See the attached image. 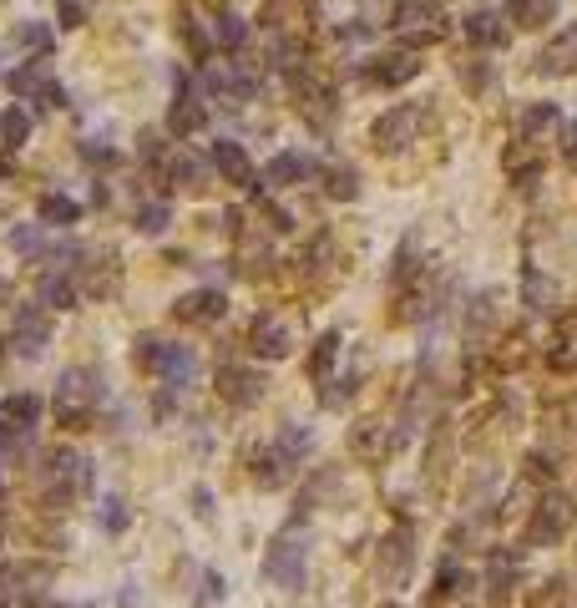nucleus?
I'll return each mask as SVG.
<instances>
[{"instance_id":"15","label":"nucleus","mask_w":577,"mask_h":608,"mask_svg":"<svg viewBox=\"0 0 577 608\" xmlns=\"http://www.w3.org/2000/svg\"><path fill=\"white\" fill-rule=\"evenodd\" d=\"M249 345H254V355L284 360V355L294 350V335H289V325H284L279 315H259V320H254V330H249Z\"/></svg>"},{"instance_id":"33","label":"nucleus","mask_w":577,"mask_h":608,"mask_svg":"<svg viewBox=\"0 0 577 608\" xmlns=\"http://www.w3.org/2000/svg\"><path fill=\"white\" fill-rule=\"evenodd\" d=\"M400 6H405V0H365V6H360V21H365L370 31H375V26H395Z\"/></svg>"},{"instance_id":"30","label":"nucleus","mask_w":577,"mask_h":608,"mask_svg":"<svg viewBox=\"0 0 577 608\" xmlns=\"http://www.w3.org/2000/svg\"><path fill=\"white\" fill-rule=\"evenodd\" d=\"M16 46L31 51V56L41 61V56H51V31H46L41 21H21V26H16Z\"/></svg>"},{"instance_id":"38","label":"nucleus","mask_w":577,"mask_h":608,"mask_svg":"<svg viewBox=\"0 0 577 608\" xmlns=\"http://www.w3.org/2000/svg\"><path fill=\"white\" fill-rule=\"evenodd\" d=\"M522 284H527V304H532V310H552V284L527 264V274H522Z\"/></svg>"},{"instance_id":"7","label":"nucleus","mask_w":577,"mask_h":608,"mask_svg":"<svg viewBox=\"0 0 577 608\" xmlns=\"http://www.w3.org/2000/svg\"><path fill=\"white\" fill-rule=\"evenodd\" d=\"M11 92H16L21 102H36V107H66V92L56 87L46 56H41V61H26L21 71H11Z\"/></svg>"},{"instance_id":"20","label":"nucleus","mask_w":577,"mask_h":608,"mask_svg":"<svg viewBox=\"0 0 577 608\" xmlns=\"http://www.w3.org/2000/svg\"><path fill=\"white\" fill-rule=\"evenodd\" d=\"M36 299L46 304V310H71L76 304V279H66V269H56V274H46L36 284Z\"/></svg>"},{"instance_id":"31","label":"nucleus","mask_w":577,"mask_h":608,"mask_svg":"<svg viewBox=\"0 0 577 608\" xmlns=\"http://www.w3.org/2000/svg\"><path fill=\"white\" fill-rule=\"evenodd\" d=\"M26 137H31V117L21 107H11L6 117H0V142H6V147H26Z\"/></svg>"},{"instance_id":"45","label":"nucleus","mask_w":577,"mask_h":608,"mask_svg":"<svg viewBox=\"0 0 577 608\" xmlns=\"http://www.w3.org/2000/svg\"><path fill=\"white\" fill-rule=\"evenodd\" d=\"M218 593H223V578H218V573H208V578H203V603H213Z\"/></svg>"},{"instance_id":"12","label":"nucleus","mask_w":577,"mask_h":608,"mask_svg":"<svg viewBox=\"0 0 577 608\" xmlns=\"http://www.w3.org/2000/svg\"><path fill=\"white\" fill-rule=\"evenodd\" d=\"M213 168L233 183V188H259V168L249 163V152H243V142H213Z\"/></svg>"},{"instance_id":"39","label":"nucleus","mask_w":577,"mask_h":608,"mask_svg":"<svg viewBox=\"0 0 577 608\" xmlns=\"http://www.w3.org/2000/svg\"><path fill=\"white\" fill-rule=\"evenodd\" d=\"M11 249H16V254H31V259H41V254H46V249H41V223L11 228Z\"/></svg>"},{"instance_id":"37","label":"nucleus","mask_w":577,"mask_h":608,"mask_svg":"<svg viewBox=\"0 0 577 608\" xmlns=\"http://www.w3.org/2000/svg\"><path fill=\"white\" fill-rule=\"evenodd\" d=\"M456 71H461V82H466L471 92H486V87H491V66H486L481 56H461Z\"/></svg>"},{"instance_id":"26","label":"nucleus","mask_w":577,"mask_h":608,"mask_svg":"<svg viewBox=\"0 0 577 608\" xmlns=\"http://www.w3.org/2000/svg\"><path fill=\"white\" fill-rule=\"evenodd\" d=\"M547 360H552L557 370H577V320H562L557 345L547 350Z\"/></svg>"},{"instance_id":"16","label":"nucleus","mask_w":577,"mask_h":608,"mask_svg":"<svg viewBox=\"0 0 577 608\" xmlns=\"http://www.w3.org/2000/svg\"><path fill=\"white\" fill-rule=\"evenodd\" d=\"M410 568H416V553H410V532H395V538H385L380 548V578L385 583H410Z\"/></svg>"},{"instance_id":"6","label":"nucleus","mask_w":577,"mask_h":608,"mask_svg":"<svg viewBox=\"0 0 577 608\" xmlns=\"http://www.w3.org/2000/svg\"><path fill=\"white\" fill-rule=\"evenodd\" d=\"M395 36L405 46H431V41L446 36V21H441V11L431 6V0H405L400 16H395Z\"/></svg>"},{"instance_id":"10","label":"nucleus","mask_w":577,"mask_h":608,"mask_svg":"<svg viewBox=\"0 0 577 608\" xmlns=\"http://www.w3.org/2000/svg\"><path fill=\"white\" fill-rule=\"evenodd\" d=\"M51 583V568H36V563H16L0 573V598L6 603H41V588Z\"/></svg>"},{"instance_id":"32","label":"nucleus","mask_w":577,"mask_h":608,"mask_svg":"<svg viewBox=\"0 0 577 608\" xmlns=\"http://www.w3.org/2000/svg\"><path fill=\"white\" fill-rule=\"evenodd\" d=\"M183 41H188L193 61H208V56H213V36H208V26H203L198 16H183Z\"/></svg>"},{"instance_id":"13","label":"nucleus","mask_w":577,"mask_h":608,"mask_svg":"<svg viewBox=\"0 0 577 608\" xmlns=\"http://www.w3.org/2000/svg\"><path fill=\"white\" fill-rule=\"evenodd\" d=\"M365 76L380 82V87H405V82H416L421 76V61H416V51H390V56L365 61Z\"/></svg>"},{"instance_id":"46","label":"nucleus","mask_w":577,"mask_h":608,"mask_svg":"<svg viewBox=\"0 0 577 608\" xmlns=\"http://www.w3.org/2000/svg\"><path fill=\"white\" fill-rule=\"evenodd\" d=\"M0 507H6V492H0Z\"/></svg>"},{"instance_id":"24","label":"nucleus","mask_w":577,"mask_h":608,"mask_svg":"<svg viewBox=\"0 0 577 608\" xmlns=\"http://www.w3.org/2000/svg\"><path fill=\"white\" fill-rule=\"evenodd\" d=\"M168 173H173V183L188 188V193H203V188H208V183H203L208 168H203V158H193V152H178V158L168 163Z\"/></svg>"},{"instance_id":"36","label":"nucleus","mask_w":577,"mask_h":608,"mask_svg":"<svg viewBox=\"0 0 577 608\" xmlns=\"http://www.w3.org/2000/svg\"><path fill=\"white\" fill-rule=\"evenodd\" d=\"M56 21H61L66 31L87 26V21H92V0H56Z\"/></svg>"},{"instance_id":"23","label":"nucleus","mask_w":577,"mask_h":608,"mask_svg":"<svg viewBox=\"0 0 577 608\" xmlns=\"http://www.w3.org/2000/svg\"><path fill=\"white\" fill-rule=\"evenodd\" d=\"M340 360V330H324L309 350V380H329V370H335Z\"/></svg>"},{"instance_id":"41","label":"nucleus","mask_w":577,"mask_h":608,"mask_svg":"<svg viewBox=\"0 0 577 608\" xmlns=\"http://www.w3.org/2000/svg\"><path fill=\"white\" fill-rule=\"evenodd\" d=\"M21 446V431L11 426V416H6V401H0V451H16Z\"/></svg>"},{"instance_id":"40","label":"nucleus","mask_w":577,"mask_h":608,"mask_svg":"<svg viewBox=\"0 0 577 608\" xmlns=\"http://www.w3.org/2000/svg\"><path fill=\"white\" fill-rule=\"evenodd\" d=\"M97 522H102V532H127V522H132L127 517V502L122 497H107L102 512H97Z\"/></svg>"},{"instance_id":"42","label":"nucleus","mask_w":577,"mask_h":608,"mask_svg":"<svg viewBox=\"0 0 577 608\" xmlns=\"http://www.w3.org/2000/svg\"><path fill=\"white\" fill-rule=\"evenodd\" d=\"M81 158L97 163V168H102V163L112 168V163H117V152H112V147H97V142H81Z\"/></svg>"},{"instance_id":"29","label":"nucleus","mask_w":577,"mask_h":608,"mask_svg":"<svg viewBox=\"0 0 577 608\" xmlns=\"http://www.w3.org/2000/svg\"><path fill=\"white\" fill-rule=\"evenodd\" d=\"M552 127H557V107H552V102H537V107L522 112V142H537V137L552 132Z\"/></svg>"},{"instance_id":"11","label":"nucleus","mask_w":577,"mask_h":608,"mask_svg":"<svg viewBox=\"0 0 577 608\" xmlns=\"http://www.w3.org/2000/svg\"><path fill=\"white\" fill-rule=\"evenodd\" d=\"M309 173H314V158H309V152H279V158H269V163H264V173H259V188L279 193V188H294V183H304Z\"/></svg>"},{"instance_id":"18","label":"nucleus","mask_w":577,"mask_h":608,"mask_svg":"<svg viewBox=\"0 0 577 608\" xmlns=\"http://www.w3.org/2000/svg\"><path fill=\"white\" fill-rule=\"evenodd\" d=\"M507 21H502V11H491V6H476L471 16H466V41L471 46H507Z\"/></svg>"},{"instance_id":"5","label":"nucleus","mask_w":577,"mask_h":608,"mask_svg":"<svg viewBox=\"0 0 577 608\" xmlns=\"http://www.w3.org/2000/svg\"><path fill=\"white\" fill-rule=\"evenodd\" d=\"M46 345H51V315H46V304L41 299L36 304H21L16 320H11V355L36 360V355H46Z\"/></svg>"},{"instance_id":"27","label":"nucleus","mask_w":577,"mask_h":608,"mask_svg":"<svg viewBox=\"0 0 577 608\" xmlns=\"http://www.w3.org/2000/svg\"><path fill=\"white\" fill-rule=\"evenodd\" d=\"M173 223V208H168V198H147L142 208H137V234H162V228Z\"/></svg>"},{"instance_id":"19","label":"nucleus","mask_w":577,"mask_h":608,"mask_svg":"<svg viewBox=\"0 0 577 608\" xmlns=\"http://www.w3.org/2000/svg\"><path fill=\"white\" fill-rule=\"evenodd\" d=\"M203 122H208L203 97H198V92H178L173 107H168V132H173V137H188V132H198Z\"/></svg>"},{"instance_id":"21","label":"nucleus","mask_w":577,"mask_h":608,"mask_svg":"<svg viewBox=\"0 0 577 608\" xmlns=\"http://www.w3.org/2000/svg\"><path fill=\"white\" fill-rule=\"evenodd\" d=\"M36 218H41L46 228H71V223L81 218V203L66 198V193H46V198L36 203Z\"/></svg>"},{"instance_id":"1","label":"nucleus","mask_w":577,"mask_h":608,"mask_svg":"<svg viewBox=\"0 0 577 608\" xmlns=\"http://www.w3.org/2000/svg\"><path fill=\"white\" fill-rule=\"evenodd\" d=\"M102 396H107V386H102V375H97V370H66V375L56 380V401H51V411H56V421H61L66 431H87V426L97 421Z\"/></svg>"},{"instance_id":"8","label":"nucleus","mask_w":577,"mask_h":608,"mask_svg":"<svg viewBox=\"0 0 577 608\" xmlns=\"http://www.w3.org/2000/svg\"><path fill=\"white\" fill-rule=\"evenodd\" d=\"M567 527H572V502L557 497V492H547L542 507H537V517H532V527H527V543L532 548H552V543L567 538Z\"/></svg>"},{"instance_id":"22","label":"nucleus","mask_w":577,"mask_h":608,"mask_svg":"<svg viewBox=\"0 0 577 608\" xmlns=\"http://www.w3.org/2000/svg\"><path fill=\"white\" fill-rule=\"evenodd\" d=\"M552 16H557V0H507V21H517L527 31H542Z\"/></svg>"},{"instance_id":"34","label":"nucleus","mask_w":577,"mask_h":608,"mask_svg":"<svg viewBox=\"0 0 577 608\" xmlns=\"http://www.w3.org/2000/svg\"><path fill=\"white\" fill-rule=\"evenodd\" d=\"M243 41H249V26H243L233 11H223L218 16V46L223 51H243Z\"/></svg>"},{"instance_id":"25","label":"nucleus","mask_w":577,"mask_h":608,"mask_svg":"<svg viewBox=\"0 0 577 608\" xmlns=\"http://www.w3.org/2000/svg\"><path fill=\"white\" fill-rule=\"evenodd\" d=\"M6 416H11V426H16L21 436H31V426H36V416H41V396H31V391L11 396V401H6Z\"/></svg>"},{"instance_id":"2","label":"nucleus","mask_w":577,"mask_h":608,"mask_svg":"<svg viewBox=\"0 0 577 608\" xmlns=\"http://www.w3.org/2000/svg\"><path fill=\"white\" fill-rule=\"evenodd\" d=\"M304 568H309V538H304L299 522H289L279 538L269 543V553H264V578L274 588H289L294 593L304 583Z\"/></svg>"},{"instance_id":"17","label":"nucleus","mask_w":577,"mask_h":608,"mask_svg":"<svg viewBox=\"0 0 577 608\" xmlns=\"http://www.w3.org/2000/svg\"><path fill=\"white\" fill-rule=\"evenodd\" d=\"M542 71L547 76H577V26H562L542 46Z\"/></svg>"},{"instance_id":"28","label":"nucleus","mask_w":577,"mask_h":608,"mask_svg":"<svg viewBox=\"0 0 577 608\" xmlns=\"http://www.w3.org/2000/svg\"><path fill=\"white\" fill-rule=\"evenodd\" d=\"M324 193H329V198H340V203H345V198H355V193H360V173H355V168H345V163L324 168Z\"/></svg>"},{"instance_id":"35","label":"nucleus","mask_w":577,"mask_h":608,"mask_svg":"<svg viewBox=\"0 0 577 608\" xmlns=\"http://www.w3.org/2000/svg\"><path fill=\"white\" fill-rule=\"evenodd\" d=\"M380 431H385L380 421H365V426L355 431V451H360V456H385L395 441H380Z\"/></svg>"},{"instance_id":"4","label":"nucleus","mask_w":577,"mask_h":608,"mask_svg":"<svg viewBox=\"0 0 577 608\" xmlns=\"http://www.w3.org/2000/svg\"><path fill=\"white\" fill-rule=\"evenodd\" d=\"M421 127H426V107H416V102H395L390 112L375 117L370 142H375L380 152H400V147H410V142L421 137Z\"/></svg>"},{"instance_id":"3","label":"nucleus","mask_w":577,"mask_h":608,"mask_svg":"<svg viewBox=\"0 0 577 608\" xmlns=\"http://www.w3.org/2000/svg\"><path fill=\"white\" fill-rule=\"evenodd\" d=\"M137 365L162 375L168 386H188L198 375V355L188 345H168V340H137Z\"/></svg>"},{"instance_id":"9","label":"nucleus","mask_w":577,"mask_h":608,"mask_svg":"<svg viewBox=\"0 0 577 608\" xmlns=\"http://www.w3.org/2000/svg\"><path fill=\"white\" fill-rule=\"evenodd\" d=\"M264 391H269L264 370H249V365H223V370H218V396H223L228 406H259Z\"/></svg>"},{"instance_id":"14","label":"nucleus","mask_w":577,"mask_h":608,"mask_svg":"<svg viewBox=\"0 0 577 608\" xmlns=\"http://www.w3.org/2000/svg\"><path fill=\"white\" fill-rule=\"evenodd\" d=\"M223 315H228V294L223 289H198V294L178 299V320H188V325H218Z\"/></svg>"},{"instance_id":"43","label":"nucleus","mask_w":577,"mask_h":608,"mask_svg":"<svg viewBox=\"0 0 577 608\" xmlns=\"http://www.w3.org/2000/svg\"><path fill=\"white\" fill-rule=\"evenodd\" d=\"M562 158L577 168V122H567V127H562Z\"/></svg>"},{"instance_id":"44","label":"nucleus","mask_w":577,"mask_h":608,"mask_svg":"<svg viewBox=\"0 0 577 608\" xmlns=\"http://www.w3.org/2000/svg\"><path fill=\"white\" fill-rule=\"evenodd\" d=\"M193 502H198V517H203V522H213V497H208V487H198V492H193Z\"/></svg>"}]
</instances>
